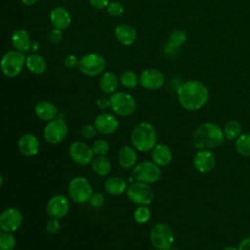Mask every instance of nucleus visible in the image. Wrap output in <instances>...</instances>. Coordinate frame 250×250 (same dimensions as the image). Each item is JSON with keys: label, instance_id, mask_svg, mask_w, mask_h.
I'll return each mask as SVG.
<instances>
[{"label": "nucleus", "instance_id": "nucleus-17", "mask_svg": "<svg viewBox=\"0 0 250 250\" xmlns=\"http://www.w3.org/2000/svg\"><path fill=\"white\" fill-rule=\"evenodd\" d=\"M195 170L200 173L212 171L216 165V156L210 149H198L192 159Z\"/></svg>", "mask_w": 250, "mask_h": 250}, {"label": "nucleus", "instance_id": "nucleus-30", "mask_svg": "<svg viewBox=\"0 0 250 250\" xmlns=\"http://www.w3.org/2000/svg\"><path fill=\"white\" fill-rule=\"evenodd\" d=\"M223 133L228 141H235L242 133V125L236 120H229L223 128Z\"/></svg>", "mask_w": 250, "mask_h": 250}, {"label": "nucleus", "instance_id": "nucleus-42", "mask_svg": "<svg viewBox=\"0 0 250 250\" xmlns=\"http://www.w3.org/2000/svg\"><path fill=\"white\" fill-rule=\"evenodd\" d=\"M96 104H97L98 108L101 109V110H104V109H106V108H109V105H110L109 99H106V98H104V97H102V98H100V99L97 100Z\"/></svg>", "mask_w": 250, "mask_h": 250}, {"label": "nucleus", "instance_id": "nucleus-18", "mask_svg": "<svg viewBox=\"0 0 250 250\" xmlns=\"http://www.w3.org/2000/svg\"><path fill=\"white\" fill-rule=\"evenodd\" d=\"M18 148L21 154L25 157L35 156L40 149V142L32 133H25L18 140Z\"/></svg>", "mask_w": 250, "mask_h": 250}, {"label": "nucleus", "instance_id": "nucleus-11", "mask_svg": "<svg viewBox=\"0 0 250 250\" xmlns=\"http://www.w3.org/2000/svg\"><path fill=\"white\" fill-rule=\"evenodd\" d=\"M105 59L98 53H88L79 59L78 68L86 76H97L105 68Z\"/></svg>", "mask_w": 250, "mask_h": 250}, {"label": "nucleus", "instance_id": "nucleus-38", "mask_svg": "<svg viewBox=\"0 0 250 250\" xmlns=\"http://www.w3.org/2000/svg\"><path fill=\"white\" fill-rule=\"evenodd\" d=\"M97 133L98 132H97V129L95 128L94 124H86L84 126H82V128L80 129V135L86 140L93 139Z\"/></svg>", "mask_w": 250, "mask_h": 250}, {"label": "nucleus", "instance_id": "nucleus-40", "mask_svg": "<svg viewBox=\"0 0 250 250\" xmlns=\"http://www.w3.org/2000/svg\"><path fill=\"white\" fill-rule=\"evenodd\" d=\"M49 40L51 43L53 44H59L62 38H63V34H62V30H60L58 28H53L50 32H49Z\"/></svg>", "mask_w": 250, "mask_h": 250}, {"label": "nucleus", "instance_id": "nucleus-6", "mask_svg": "<svg viewBox=\"0 0 250 250\" xmlns=\"http://www.w3.org/2000/svg\"><path fill=\"white\" fill-rule=\"evenodd\" d=\"M109 108L118 116L126 117L132 115L137 109L135 98L126 92H115L109 97Z\"/></svg>", "mask_w": 250, "mask_h": 250}, {"label": "nucleus", "instance_id": "nucleus-37", "mask_svg": "<svg viewBox=\"0 0 250 250\" xmlns=\"http://www.w3.org/2000/svg\"><path fill=\"white\" fill-rule=\"evenodd\" d=\"M88 202L91 205V207H93V208H101L104 206V204L105 202V198L102 192L93 191Z\"/></svg>", "mask_w": 250, "mask_h": 250}, {"label": "nucleus", "instance_id": "nucleus-32", "mask_svg": "<svg viewBox=\"0 0 250 250\" xmlns=\"http://www.w3.org/2000/svg\"><path fill=\"white\" fill-rule=\"evenodd\" d=\"M119 83L126 89H134L139 84V77L132 70H124L119 76Z\"/></svg>", "mask_w": 250, "mask_h": 250}, {"label": "nucleus", "instance_id": "nucleus-20", "mask_svg": "<svg viewBox=\"0 0 250 250\" xmlns=\"http://www.w3.org/2000/svg\"><path fill=\"white\" fill-rule=\"evenodd\" d=\"M34 113L38 119L47 123L59 116V109L55 104L49 101H41L36 104Z\"/></svg>", "mask_w": 250, "mask_h": 250}, {"label": "nucleus", "instance_id": "nucleus-24", "mask_svg": "<svg viewBox=\"0 0 250 250\" xmlns=\"http://www.w3.org/2000/svg\"><path fill=\"white\" fill-rule=\"evenodd\" d=\"M127 188V182L119 176H109L104 183V188L105 192L113 196H118L125 193Z\"/></svg>", "mask_w": 250, "mask_h": 250}, {"label": "nucleus", "instance_id": "nucleus-25", "mask_svg": "<svg viewBox=\"0 0 250 250\" xmlns=\"http://www.w3.org/2000/svg\"><path fill=\"white\" fill-rule=\"evenodd\" d=\"M114 35L118 42L124 46H130L137 40L136 29L126 23H121L117 25L114 29Z\"/></svg>", "mask_w": 250, "mask_h": 250}, {"label": "nucleus", "instance_id": "nucleus-16", "mask_svg": "<svg viewBox=\"0 0 250 250\" xmlns=\"http://www.w3.org/2000/svg\"><path fill=\"white\" fill-rule=\"evenodd\" d=\"M94 126L97 132L102 135H111L117 131L119 121L115 114L109 112L99 113L94 119Z\"/></svg>", "mask_w": 250, "mask_h": 250}, {"label": "nucleus", "instance_id": "nucleus-45", "mask_svg": "<svg viewBox=\"0 0 250 250\" xmlns=\"http://www.w3.org/2000/svg\"><path fill=\"white\" fill-rule=\"evenodd\" d=\"M38 0H21L22 4H24L25 6H32L34 5Z\"/></svg>", "mask_w": 250, "mask_h": 250}, {"label": "nucleus", "instance_id": "nucleus-21", "mask_svg": "<svg viewBox=\"0 0 250 250\" xmlns=\"http://www.w3.org/2000/svg\"><path fill=\"white\" fill-rule=\"evenodd\" d=\"M50 21L54 28L65 30L71 23V16L63 7H55L50 12Z\"/></svg>", "mask_w": 250, "mask_h": 250}, {"label": "nucleus", "instance_id": "nucleus-41", "mask_svg": "<svg viewBox=\"0 0 250 250\" xmlns=\"http://www.w3.org/2000/svg\"><path fill=\"white\" fill-rule=\"evenodd\" d=\"M78 62H79V60L74 55H68L63 60L64 66L69 68V69H73L75 67H78Z\"/></svg>", "mask_w": 250, "mask_h": 250}, {"label": "nucleus", "instance_id": "nucleus-46", "mask_svg": "<svg viewBox=\"0 0 250 250\" xmlns=\"http://www.w3.org/2000/svg\"><path fill=\"white\" fill-rule=\"evenodd\" d=\"M223 250H238L237 247H234L232 245H229V246H226Z\"/></svg>", "mask_w": 250, "mask_h": 250}, {"label": "nucleus", "instance_id": "nucleus-23", "mask_svg": "<svg viewBox=\"0 0 250 250\" xmlns=\"http://www.w3.org/2000/svg\"><path fill=\"white\" fill-rule=\"evenodd\" d=\"M173 159V153L170 147L165 144H156L151 149V160L159 167L168 166Z\"/></svg>", "mask_w": 250, "mask_h": 250}, {"label": "nucleus", "instance_id": "nucleus-29", "mask_svg": "<svg viewBox=\"0 0 250 250\" xmlns=\"http://www.w3.org/2000/svg\"><path fill=\"white\" fill-rule=\"evenodd\" d=\"M92 171L95 175L99 177H106L111 172V162L106 157V155H101V156H95L92 163H91Z\"/></svg>", "mask_w": 250, "mask_h": 250}, {"label": "nucleus", "instance_id": "nucleus-15", "mask_svg": "<svg viewBox=\"0 0 250 250\" xmlns=\"http://www.w3.org/2000/svg\"><path fill=\"white\" fill-rule=\"evenodd\" d=\"M165 82L163 73L155 68H146L139 76V84L146 90H158Z\"/></svg>", "mask_w": 250, "mask_h": 250}, {"label": "nucleus", "instance_id": "nucleus-10", "mask_svg": "<svg viewBox=\"0 0 250 250\" xmlns=\"http://www.w3.org/2000/svg\"><path fill=\"white\" fill-rule=\"evenodd\" d=\"M67 134L68 126L66 122L60 117L47 122L43 129V138L50 145L62 143L66 138Z\"/></svg>", "mask_w": 250, "mask_h": 250}, {"label": "nucleus", "instance_id": "nucleus-39", "mask_svg": "<svg viewBox=\"0 0 250 250\" xmlns=\"http://www.w3.org/2000/svg\"><path fill=\"white\" fill-rule=\"evenodd\" d=\"M46 231L50 234H56L59 232L60 229H61V225L58 219H54V218H50V220L47 222L46 224Z\"/></svg>", "mask_w": 250, "mask_h": 250}, {"label": "nucleus", "instance_id": "nucleus-36", "mask_svg": "<svg viewBox=\"0 0 250 250\" xmlns=\"http://www.w3.org/2000/svg\"><path fill=\"white\" fill-rule=\"evenodd\" d=\"M105 9L107 13L112 17H119L124 13V6L118 1L109 2Z\"/></svg>", "mask_w": 250, "mask_h": 250}, {"label": "nucleus", "instance_id": "nucleus-4", "mask_svg": "<svg viewBox=\"0 0 250 250\" xmlns=\"http://www.w3.org/2000/svg\"><path fill=\"white\" fill-rule=\"evenodd\" d=\"M149 240L156 250H170L175 240L174 231L166 223H157L149 231Z\"/></svg>", "mask_w": 250, "mask_h": 250}, {"label": "nucleus", "instance_id": "nucleus-19", "mask_svg": "<svg viewBox=\"0 0 250 250\" xmlns=\"http://www.w3.org/2000/svg\"><path fill=\"white\" fill-rule=\"evenodd\" d=\"M117 161L123 169H133L138 163L137 149L133 146H122L117 153Z\"/></svg>", "mask_w": 250, "mask_h": 250}, {"label": "nucleus", "instance_id": "nucleus-12", "mask_svg": "<svg viewBox=\"0 0 250 250\" xmlns=\"http://www.w3.org/2000/svg\"><path fill=\"white\" fill-rule=\"evenodd\" d=\"M68 154L70 159L79 166L90 165L95 157L92 147L82 141H74L69 145Z\"/></svg>", "mask_w": 250, "mask_h": 250}, {"label": "nucleus", "instance_id": "nucleus-1", "mask_svg": "<svg viewBox=\"0 0 250 250\" xmlns=\"http://www.w3.org/2000/svg\"><path fill=\"white\" fill-rule=\"evenodd\" d=\"M209 92L200 81L188 80L178 89V100L182 107L193 111L202 108L208 102Z\"/></svg>", "mask_w": 250, "mask_h": 250}, {"label": "nucleus", "instance_id": "nucleus-34", "mask_svg": "<svg viewBox=\"0 0 250 250\" xmlns=\"http://www.w3.org/2000/svg\"><path fill=\"white\" fill-rule=\"evenodd\" d=\"M16 243V237L13 232L3 231L0 234V250H14Z\"/></svg>", "mask_w": 250, "mask_h": 250}, {"label": "nucleus", "instance_id": "nucleus-43", "mask_svg": "<svg viewBox=\"0 0 250 250\" xmlns=\"http://www.w3.org/2000/svg\"><path fill=\"white\" fill-rule=\"evenodd\" d=\"M89 2L94 8L102 10V9H104L107 7L109 0H89Z\"/></svg>", "mask_w": 250, "mask_h": 250}, {"label": "nucleus", "instance_id": "nucleus-8", "mask_svg": "<svg viewBox=\"0 0 250 250\" xmlns=\"http://www.w3.org/2000/svg\"><path fill=\"white\" fill-rule=\"evenodd\" d=\"M161 167L155 164L152 160H143L138 162L132 171V176L135 181L146 184L156 183L161 177Z\"/></svg>", "mask_w": 250, "mask_h": 250}, {"label": "nucleus", "instance_id": "nucleus-27", "mask_svg": "<svg viewBox=\"0 0 250 250\" xmlns=\"http://www.w3.org/2000/svg\"><path fill=\"white\" fill-rule=\"evenodd\" d=\"M11 42L15 50L20 52H25L30 47V37L25 29L20 28L15 30L11 35Z\"/></svg>", "mask_w": 250, "mask_h": 250}, {"label": "nucleus", "instance_id": "nucleus-31", "mask_svg": "<svg viewBox=\"0 0 250 250\" xmlns=\"http://www.w3.org/2000/svg\"><path fill=\"white\" fill-rule=\"evenodd\" d=\"M234 147L236 151L243 156H250V134L241 133V135L234 141Z\"/></svg>", "mask_w": 250, "mask_h": 250}, {"label": "nucleus", "instance_id": "nucleus-35", "mask_svg": "<svg viewBox=\"0 0 250 250\" xmlns=\"http://www.w3.org/2000/svg\"><path fill=\"white\" fill-rule=\"evenodd\" d=\"M92 150L95 154V156H101V155H106L109 151V143L105 139H98L96 140L93 145L91 146Z\"/></svg>", "mask_w": 250, "mask_h": 250}, {"label": "nucleus", "instance_id": "nucleus-44", "mask_svg": "<svg viewBox=\"0 0 250 250\" xmlns=\"http://www.w3.org/2000/svg\"><path fill=\"white\" fill-rule=\"evenodd\" d=\"M238 250H250V236L244 237L243 239L240 240L238 247Z\"/></svg>", "mask_w": 250, "mask_h": 250}, {"label": "nucleus", "instance_id": "nucleus-5", "mask_svg": "<svg viewBox=\"0 0 250 250\" xmlns=\"http://www.w3.org/2000/svg\"><path fill=\"white\" fill-rule=\"evenodd\" d=\"M26 57L22 52L11 50L6 52L0 60L1 72L10 78L18 76L25 65Z\"/></svg>", "mask_w": 250, "mask_h": 250}, {"label": "nucleus", "instance_id": "nucleus-3", "mask_svg": "<svg viewBox=\"0 0 250 250\" xmlns=\"http://www.w3.org/2000/svg\"><path fill=\"white\" fill-rule=\"evenodd\" d=\"M131 145L140 152H148L157 144L155 127L146 121L138 123L131 132Z\"/></svg>", "mask_w": 250, "mask_h": 250}, {"label": "nucleus", "instance_id": "nucleus-33", "mask_svg": "<svg viewBox=\"0 0 250 250\" xmlns=\"http://www.w3.org/2000/svg\"><path fill=\"white\" fill-rule=\"evenodd\" d=\"M151 217V211L148 208V205H139L133 213V218L138 224H146Z\"/></svg>", "mask_w": 250, "mask_h": 250}, {"label": "nucleus", "instance_id": "nucleus-26", "mask_svg": "<svg viewBox=\"0 0 250 250\" xmlns=\"http://www.w3.org/2000/svg\"><path fill=\"white\" fill-rule=\"evenodd\" d=\"M118 85H119V78L112 71L104 72L99 81L100 89L105 95H111L115 93Z\"/></svg>", "mask_w": 250, "mask_h": 250}, {"label": "nucleus", "instance_id": "nucleus-7", "mask_svg": "<svg viewBox=\"0 0 250 250\" xmlns=\"http://www.w3.org/2000/svg\"><path fill=\"white\" fill-rule=\"evenodd\" d=\"M93 191V188L88 179L82 176H76L72 178L67 186L69 198L77 204L87 203Z\"/></svg>", "mask_w": 250, "mask_h": 250}, {"label": "nucleus", "instance_id": "nucleus-22", "mask_svg": "<svg viewBox=\"0 0 250 250\" xmlns=\"http://www.w3.org/2000/svg\"><path fill=\"white\" fill-rule=\"evenodd\" d=\"M187 32L183 29H177L173 31L167 41V44L165 45L163 52L167 56H172L178 53L179 49L186 43L187 41Z\"/></svg>", "mask_w": 250, "mask_h": 250}, {"label": "nucleus", "instance_id": "nucleus-47", "mask_svg": "<svg viewBox=\"0 0 250 250\" xmlns=\"http://www.w3.org/2000/svg\"><path fill=\"white\" fill-rule=\"evenodd\" d=\"M3 183H4V177H3V175L0 173V187L3 185Z\"/></svg>", "mask_w": 250, "mask_h": 250}, {"label": "nucleus", "instance_id": "nucleus-14", "mask_svg": "<svg viewBox=\"0 0 250 250\" xmlns=\"http://www.w3.org/2000/svg\"><path fill=\"white\" fill-rule=\"evenodd\" d=\"M69 208L68 198L63 194H56L47 201L46 213L50 218L60 220L67 215Z\"/></svg>", "mask_w": 250, "mask_h": 250}, {"label": "nucleus", "instance_id": "nucleus-9", "mask_svg": "<svg viewBox=\"0 0 250 250\" xmlns=\"http://www.w3.org/2000/svg\"><path fill=\"white\" fill-rule=\"evenodd\" d=\"M128 199L136 205H149L154 199V191L149 184L135 181L126 189Z\"/></svg>", "mask_w": 250, "mask_h": 250}, {"label": "nucleus", "instance_id": "nucleus-2", "mask_svg": "<svg viewBox=\"0 0 250 250\" xmlns=\"http://www.w3.org/2000/svg\"><path fill=\"white\" fill-rule=\"evenodd\" d=\"M225 141L223 129L216 123L205 122L199 125L193 133L192 143L197 149H213Z\"/></svg>", "mask_w": 250, "mask_h": 250}, {"label": "nucleus", "instance_id": "nucleus-28", "mask_svg": "<svg viewBox=\"0 0 250 250\" xmlns=\"http://www.w3.org/2000/svg\"><path fill=\"white\" fill-rule=\"evenodd\" d=\"M25 66L31 73L40 75L46 71L47 62L42 56L38 54H30L25 59Z\"/></svg>", "mask_w": 250, "mask_h": 250}, {"label": "nucleus", "instance_id": "nucleus-13", "mask_svg": "<svg viewBox=\"0 0 250 250\" xmlns=\"http://www.w3.org/2000/svg\"><path fill=\"white\" fill-rule=\"evenodd\" d=\"M22 224V214L16 207H8L0 213V229L15 232Z\"/></svg>", "mask_w": 250, "mask_h": 250}]
</instances>
